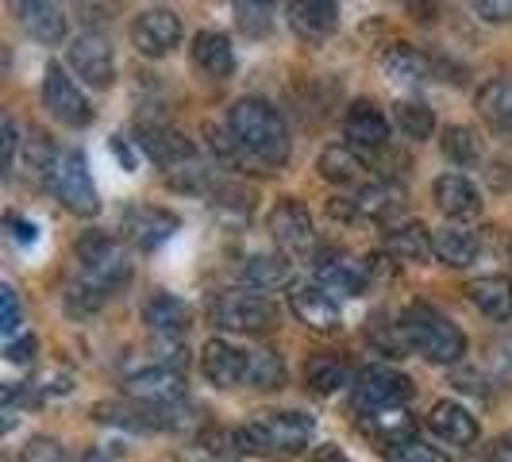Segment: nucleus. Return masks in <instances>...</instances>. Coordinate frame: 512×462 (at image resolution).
<instances>
[{
    "mask_svg": "<svg viewBox=\"0 0 512 462\" xmlns=\"http://www.w3.org/2000/svg\"><path fill=\"white\" fill-rule=\"evenodd\" d=\"M228 128L258 166H282L285 158H289L293 143H289L285 120L278 116V108H270L258 97H243V101L231 104Z\"/></svg>",
    "mask_w": 512,
    "mask_h": 462,
    "instance_id": "nucleus-1",
    "label": "nucleus"
},
{
    "mask_svg": "<svg viewBox=\"0 0 512 462\" xmlns=\"http://www.w3.org/2000/svg\"><path fill=\"white\" fill-rule=\"evenodd\" d=\"M401 324V335H405V347L420 359L436 362V366H451L466 355V335L447 320L439 316L436 308L428 305H412L397 316Z\"/></svg>",
    "mask_w": 512,
    "mask_h": 462,
    "instance_id": "nucleus-2",
    "label": "nucleus"
},
{
    "mask_svg": "<svg viewBox=\"0 0 512 462\" xmlns=\"http://www.w3.org/2000/svg\"><path fill=\"white\" fill-rule=\"evenodd\" d=\"M312 432L316 424L305 412H262L243 428V443H247V455H278V451L297 455L308 447Z\"/></svg>",
    "mask_w": 512,
    "mask_h": 462,
    "instance_id": "nucleus-3",
    "label": "nucleus"
},
{
    "mask_svg": "<svg viewBox=\"0 0 512 462\" xmlns=\"http://www.w3.org/2000/svg\"><path fill=\"white\" fill-rule=\"evenodd\" d=\"M208 320L220 332L262 335L278 328V308L258 293H247V289H224V293L208 297Z\"/></svg>",
    "mask_w": 512,
    "mask_h": 462,
    "instance_id": "nucleus-4",
    "label": "nucleus"
},
{
    "mask_svg": "<svg viewBox=\"0 0 512 462\" xmlns=\"http://www.w3.org/2000/svg\"><path fill=\"white\" fill-rule=\"evenodd\" d=\"M74 255H77V274H81L85 282H93L97 289H104V293H116L120 285L131 282L128 251H124V243L112 239V235H101V231L81 235Z\"/></svg>",
    "mask_w": 512,
    "mask_h": 462,
    "instance_id": "nucleus-5",
    "label": "nucleus"
},
{
    "mask_svg": "<svg viewBox=\"0 0 512 462\" xmlns=\"http://www.w3.org/2000/svg\"><path fill=\"white\" fill-rule=\"evenodd\" d=\"M47 189L58 197V205L70 208L74 216H97V212H101V197H97V185H93L89 162H85L81 151L58 154Z\"/></svg>",
    "mask_w": 512,
    "mask_h": 462,
    "instance_id": "nucleus-6",
    "label": "nucleus"
},
{
    "mask_svg": "<svg viewBox=\"0 0 512 462\" xmlns=\"http://www.w3.org/2000/svg\"><path fill=\"white\" fill-rule=\"evenodd\" d=\"M316 282L339 297H362L374 282V262L351 251H316Z\"/></svg>",
    "mask_w": 512,
    "mask_h": 462,
    "instance_id": "nucleus-7",
    "label": "nucleus"
},
{
    "mask_svg": "<svg viewBox=\"0 0 512 462\" xmlns=\"http://www.w3.org/2000/svg\"><path fill=\"white\" fill-rule=\"evenodd\" d=\"M405 208V189L393 181H366L362 189H351V197H335L332 216L339 220H389Z\"/></svg>",
    "mask_w": 512,
    "mask_h": 462,
    "instance_id": "nucleus-8",
    "label": "nucleus"
},
{
    "mask_svg": "<svg viewBox=\"0 0 512 462\" xmlns=\"http://www.w3.org/2000/svg\"><path fill=\"white\" fill-rule=\"evenodd\" d=\"M70 70H74L85 85L93 89H108L116 81V54H112V43L104 39L101 31L85 27L70 39Z\"/></svg>",
    "mask_w": 512,
    "mask_h": 462,
    "instance_id": "nucleus-9",
    "label": "nucleus"
},
{
    "mask_svg": "<svg viewBox=\"0 0 512 462\" xmlns=\"http://www.w3.org/2000/svg\"><path fill=\"white\" fill-rule=\"evenodd\" d=\"M355 409L370 412V409H393V405H405L412 397V382L409 374L393 370V366H366L355 374Z\"/></svg>",
    "mask_w": 512,
    "mask_h": 462,
    "instance_id": "nucleus-10",
    "label": "nucleus"
},
{
    "mask_svg": "<svg viewBox=\"0 0 512 462\" xmlns=\"http://www.w3.org/2000/svg\"><path fill=\"white\" fill-rule=\"evenodd\" d=\"M43 104L62 128H89L93 124V108L85 101V93L77 89V81L58 62L47 66V77H43Z\"/></svg>",
    "mask_w": 512,
    "mask_h": 462,
    "instance_id": "nucleus-11",
    "label": "nucleus"
},
{
    "mask_svg": "<svg viewBox=\"0 0 512 462\" xmlns=\"http://www.w3.org/2000/svg\"><path fill=\"white\" fill-rule=\"evenodd\" d=\"M124 393H128L135 405H151V409H166L185 397V370H174V366H162V362H151L143 370H135L124 378Z\"/></svg>",
    "mask_w": 512,
    "mask_h": 462,
    "instance_id": "nucleus-12",
    "label": "nucleus"
},
{
    "mask_svg": "<svg viewBox=\"0 0 512 462\" xmlns=\"http://www.w3.org/2000/svg\"><path fill=\"white\" fill-rule=\"evenodd\" d=\"M289 312L305 324L308 332H316V335H335L343 328L339 301H335V293H328L320 282L293 285V293H289Z\"/></svg>",
    "mask_w": 512,
    "mask_h": 462,
    "instance_id": "nucleus-13",
    "label": "nucleus"
},
{
    "mask_svg": "<svg viewBox=\"0 0 512 462\" xmlns=\"http://www.w3.org/2000/svg\"><path fill=\"white\" fill-rule=\"evenodd\" d=\"M266 231H270V239L282 247L285 255H308L316 247V224H312L308 208L301 201H293V197L274 205L270 220H266Z\"/></svg>",
    "mask_w": 512,
    "mask_h": 462,
    "instance_id": "nucleus-14",
    "label": "nucleus"
},
{
    "mask_svg": "<svg viewBox=\"0 0 512 462\" xmlns=\"http://www.w3.org/2000/svg\"><path fill=\"white\" fill-rule=\"evenodd\" d=\"M181 43V20L170 8H147L131 20V47L143 58H166Z\"/></svg>",
    "mask_w": 512,
    "mask_h": 462,
    "instance_id": "nucleus-15",
    "label": "nucleus"
},
{
    "mask_svg": "<svg viewBox=\"0 0 512 462\" xmlns=\"http://www.w3.org/2000/svg\"><path fill=\"white\" fill-rule=\"evenodd\" d=\"M178 228H181V220L170 208H154V205L128 208L124 220H120L124 239H128L131 247H139V251H158L162 243H170V239L178 235Z\"/></svg>",
    "mask_w": 512,
    "mask_h": 462,
    "instance_id": "nucleus-16",
    "label": "nucleus"
},
{
    "mask_svg": "<svg viewBox=\"0 0 512 462\" xmlns=\"http://www.w3.org/2000/svg\"><path fill=\"white\" fill-rule=\"evenodd\" d=\"M201 370H205L208 382L220 385V389L247 385V351L228 343V339H208L201 347Z\"/></svg>",
    "mask_w": 512,
    "mask_h": 462,
    "instance_id": "nucleus-17",
    "label": "nucleus"
},
{
    "mask_svg": "<svg viewBox=\"0 0 512 462\" xmlns=\"http://www.w3.org/2000/svg\"><path fill=\"white\" fill-rule=\"evenodd\" d=\"M135 143H139L143 154L154 158L162 170H170V166H178V162L197 158L193 143H189L178 128H170V124H139V128H135Z\"/></svg>",
    "mask_w": 512,
    "mask_h": 462,
    "instance_id": "nucleus-18",
    "label": "nucleus"
},
{
    "mask_svg": "<svg viewBox=\"0 0 512 462\" xmlns=\"http://www.w3.org/2000/svg\"><path fill=\"white\" fill-rule=\"evenodd\" d=\"M432 193H436V208L447 220L466 224V220H474L482 212V189L466 174H443V178H436Z\"/></svg>",
    "mask_w": 512,
    "mask_h": 462,
    "instance_id": "nucleus-19",
    "label": "nucleus"
},
{
    "mask_svg": "<svg viewBox=\"0 0 512 462\" xmlns=\"http://www.w3.org/2000/svg\"><path fill=\"white\" fill-rule=\"evenodd\" d=\"M343 135L355 151H382L389 143V120L370 101H355L343 116Z\"/></svg>",
    "mask_w": 512,
    "mask_h": 462,
    "instance_id": "nucleus-20",
    "label": "nucleus"
},
{
    "mask_svg": "<svg viewBox=\"0 0 512 462\" xmlns=\"http://www.w3.org/2000/svg\"><path fill=\"white\" fill-rule=\"evenodd\" d=\"M316 170H320V178L328 181V185H339V189H362L366 181H374L370 170H366V162H362V154L355 151L351 143H332V147H324Z\"/></svg>",
    "mask_w": 512,
    "mask_h": 462,
    "instance_id": "nucleus-21",
    "label": "nucleus"
},
{
    "mask_svg": "<svg viewBox=\"0 0 512 462\" xmlns=\"http://www.w3.org/2000/svg\"><path fill=\"white\" fill-rule=\"evenodd\" d=\"M143 324L162 339H185L189 324H193V308L174 293H154L143 305Z\"/></svg>",
    "mask_w": 512,
    "mask_h": 462,
    "instance_id": "nucleus-22",
    "label": "nucleus"
},
{
    "mask_svg": "<svg viewBox=\"0 0 512 462\" xmlns=\"http://www.w3.org/2000/svg\"><path fill=\"white\" fill-rule=\"evenodd\" d=\"M189 54H193V66L212 81H228L235 74V51L224 31H197Z\"/></svg>",
    "mask_w": 512,
    "mask_h": 462,
    "instance_id": "nucleus-23",
    "label": "nucleus"
},
{
    "mask_svg": "<svg viewBox=\"0 0 512 462\" xmlns=\"http://www.w3.org/2000/svg\"><path fill=\"white\" fill-rule=\"evenodd\" d=\"M382 66L389 81H397V85H428V81H436V62L424 51H416L412 43H393L385 51Z\"/></svg>",
    "mask_w": 512,
    "mask_h": 462,
    "instance_id": "nucleus-24",
    "label": "nucleus"
},
{
    "mask_svg": "<svg viewBox=\"0 0 512 462\" xmlns=\"http://www.w3.org/2000/svg\"><path fill=\"white\" fill-rule=\"evenodd\" d=\"M428 428H432V436L447 439L455 447H466V443L478 439V420L459 401H436L432 412H428Z\"/></svg>",
    "mask_w": 512,
    "mask_h": 462,
    "instance_id": "nucleus-25",
    "label": "nucleus"
},
{
    "mask_svg": "<svg viewBox=\"0 0 512 462\" xmlns=\"http://www.w3.org/2000/svg\"><path fill=\"white\" fill-rule=\"evenodd\" d=\"M432 251H436V258L443 266L466 270V266H474L478 255H482V239H478V231H466L462 224H451V228L432 231Z\"/></svg>",
    "mask_w": 512,
    "mask_h": 462,
    "instance_id": "nucleus-26",
    "label": "nucleus"
},
{
    "mask_svg": "<svg viewBox=\"0 0 512 462\" xmlns=\"http://www.w3.org/2000/svg\"><path fill=\"white\" fill-rule=\"evenodd\" d=\"M466 301L486 320H512V278H505V274L474 278L466 285Z\"/></svg>",
    "mask_w": 512,
    "mask_h": 462,
    "instance_id": "nucleus-27",
    "label": "nucleus"
},
{
    "mask_svg": "<svg viewBox=\"0 0 512 462\" xmlns=\"http://www.w3.org/2000/svg\"><path fill=\"white\" fill-rule=\"evenodd\" d=\"M239 282L255 293L285 289V285H293V262L285 255H255L239 266Z\"/></svg>",
    "mask_w": 512,
    "mask_h": 462,
    "instance_id": "nucleus-28",
    "label": "nucleus"
},
{
    "mask_svg": "<svg viewBox=\"0 0 512 462\" xmlns=\"http://www.w3.org/2000/svg\"><path fill=\"white\" fill-rule=\"evenodd\" d=\"M362 432L370 439H378L385 451H393V447H401V443L412 439V416L401 405H393V409H370L362 412Z\"/></svg>",
    "mask_w": 512,
    "mask_h": 462,
    "instance_id": "nucleus-29",
    "label": "nucleus"
},
{
    "mask_svg": "<svg viewBox=\"0 0 512 462\" xmlns=\"http://www.w3.org/2000/svg\"><path fill=\"white\" fill-rule=\"evenodd\" d=\"M474 108H478V116L486 120L489 128L512 131V74L489 77L486 85L478 89V97H474Z\"/></svg>",
    "mask_w": 512,
    "mask_h": 462,
    "instance_id": "nucleus-30",
    "label": "nucleus"
},
{
    "mask_svg": "<svg viewBox=\"0 0 512 462\" xmlns=\"http://www.w3.org/2000/svg\"><path fill=\"white\" fill-rule=\"evenodd\" d=\"M385 251L397 258V262H428L436 255L432 251V231L416 220H405V224H393L385 231Z\"/></svg>",
    "mask_w": 512,
    "mask_h": 462,
    "instance_id": "nucleus-31",
    "label": "nucleus"
},
{
    "mask_svg": "<svg viewBox=\"0 0 512 462\" xmlns=\"http://www.w3.org/2000/svg\"><path fill=\"white\" fill-rule=\"evenodd\" d=\"M20 24H24L27 35H31L35 43H43V47H58V43L66 39V31H70L58 0H35L24 16H20Z\"/></svg>",
    "mask_w": 512,
    "mask_h": 462,
    "instance_id": "nucleus-32",
    "label": "nucleus"
},
{
    "mask_svg": "<svg viewBox=\"0 0 512 462\" xmlns=\"http://www.w3.org/2000/svg\"><path fill=\"white\" fill-rule=\"evenodd\" d=\"M289 24L305 39H324L335 27V0H289Z\"/></svg>",
    "mask_w": 512,
    "mask_h": 462,
    "instance_id": "nucleus-33",
    "label": "nucleus"
},
{
    "mask_svg": "<svg viewBox=\"0 0 512 462\" xmlns=\"http://www.w3.org/2000/svg\"><path fill=\"white\" fill-rule=\"evenodd\" d=\"M305 385L316 397H328V393L343 389V385H355V374H351L347 362L339 359H312L305 370Z\"/></svg>",
    "mask_w": 512,
    "mask_h": 462,
    "instance_id": "nucleus-34",
    "label": "nucleus"
},
{
    "mask_svg": "<svg viewBox=\"0 0 512 462\" xmlns=\"http://www.w3.org/2000/svg\"><path fill=\"white\" fill-rule=\"evenodd\" d=\"M393 120H397L401 135L412 143H424V139L436 135V112L420 101H397L393 104Z\"/></svg>",
    "mask_w": 512,
    "mask_h": 462,
    "instance_id": "nucleus-35",
    "label": "nucleus"
},
{
    "mask_svg": "<svg viewBox=\"0 0 512 462\" xmlns=\"http://www.w3.org/2000/svg\"><path fill=\"white\" fill-rule=\"evenodd\" d=\"M439 147H443V154H447L455 166H462V170L482 162V139H478V131L466 128V124H451V128L443 131Z\"/></svg>",
    "mask_w": 512,
    "mask_h": 462,
    "instance_id": "nucleus-36",
    "label": "nucleus"
},
{
    "mask_svg": "<svg viewBox=\"0 0 512 462\" xmlns=\"http://www.w3.org/2000/svg\"><path fill=\"white\" fill-rule=\"evenodd\" d=\"M247 385L251 389H282L285 362L274 351H247Z\"/></svg>",
    "mask_w": 512,
    "mask_h": 462,
    "instance_id": "nucleus-37",
    "label": "nucleus"
},
{
    "mask_svg": "<svg viewBox=\"0 0 512 462\" xmlns=\"http://www.w3.org/2000/svg\"><path fill=\"white\" fill-rule=\"evenodd\" d=\"M274 16H278V4H274V0H235V20H239V27H243L251 39L270 35Z\"/></svg>",
    "mask_w": 512,
    "mask_h": 462,
    "instance_id": "nucleus-38",
    "label": "nucleus"
},
{
    "mask_svg": "<svg viewBox=\"0 0 512 462\" xmlns=\"http://www.w3.org/2000/svg\"><path fill=\"white\" fill-rule=\"evenodd\" d=\"M104 301H108V293H104V289H97L93 282H85L81 274L62 285V305L70 308L74 316H93Z\"/></svg>",
    "mask_w": 512,
    "mask_h": 462,
    "instance_id": "nucleus-39",
    "label": "nucleus"
},
{
    "mask_svg": "<svg viewBox=\"0 0 512 462\" xmlns=\"http://www.w3.org/2000/svg\"><path fill=\"white\" fill-rule=\"evenodd\" d=\"M385 462H451V459H447L439 447H432V443L409 439V443H401V447L385 451Z\"/></svg>",
    "mask_w": 512,
    "mask_h": 462,
    "instance_id": "nucleus-40",
    "label": "nucleus"
},
{
    "mask_svg": "<svg viewBox=\"0 0 512 462\" xmlns=\"http://www.w3.org/2000/svg\"><path fill=\"white\" fill-rule=\"evenodd\" d=\"M20 324H24V312H20L16 289L12 285H0V332H4V339H16Z\"/></svg>",
    "mask_w": 512,
    "mask_h": 462,
    "instance_id": "nucleus-41",
    "label": "nucleus"
},
{
    "mask_svg": "<svg viewBox=\"0 0 512 462\" xmlns=\"http://www.w3.org/2000/svg\"><path fill=\"white\" fill-rule=\"evenodd\" d=\"M20 462H70V455L54 443V439H31L24 451H20Z\"/></svg>",
    "mask_w": 512,
    "mask_h": 462,
    "instance_id": "nucleus-42",
    "label": "nucleus"
},
{
    "mask_svg": "<svg viewBox=\"0 0 512 462\" xmlns=\"http://www.w3.org/2000/svg\"><path fill=\"white\" fill-rule=\"evenodd\" d=\"M486 24H512V0H474Z\"/></svg>",
    "mask_w": 512,
    "mask_h": 462,
    "instance_id": "nucleus-43",
    "label": "nucleus"
},
{
    "mask_svg": "<svg viewBox=\"0 0 512 462\" xmlns=\"http://www.w3.org/2000/svg\"><path fill=\"white\" fill-rule=\"evenodd\" d=\"M4 359L16 362V366H27V362L35 359V335H16V339H8Z\"/></svg>",
    "mask_w": 512,
    "mask_h": 462,
    "instance_id": "nucleus-44",
    "label": "nucleus"
},
{
    "mask_svg": "<svg viewBox=\"0 0 512 462\" xmlns=\"http://www.w3.org/2000/svg\"><path fill=\"white\" fill-rule=\"evenodd\" d=\"M4 174H12L16 170V151H20V131H16V120L12 116H4Z\"/></svg>",
    "mask_w": 512,
    "mask_h": 462,
    "instance_id": "nucleus-45",
    "label": "nucleus"
},
{
    "mask_svg": "<svg viewBox=\"0 0 512 462\" xmlns=\"http://www.w3.org/2000/svg\"><path fill=\"white\" fill-rule=\"evenodd\" d=\"M4 224H8V231H12V239H16V243H24V247L39 239V228H35L31 220H24V216H16V212H8V216H4Z\"/></svg>",
    "mask_w": 512,
    "mask_h": 462,
    "instance_id": "nucleus-46",
    "label": "nucleus"
},
{
    "mask_svg": "<svg viewBox=\"0 0 512 462\" xmlns=\"http://www.w3.org/2000/svg\"><path fill=\"white\" fill-rule=\"evenodd\" d=\"M85 8H89V20L97 16V20H108L116 8H120V0H85Z\"/></svg>",
    "mask_w": 512,
    "mask_h": 462,
    "instance_id": "nucleus-47",
    "label": "nucleus"
},
{
    "mask_svg": "<svg viewBox=\"0 0 512 462\" xmlns=\"http://www.w3.org/2000/svg\"><path fill=\"white\" fill-rule=\"evenodd\" d=\"M112 154H116L128 170H135V151H131V143L124 139V135H116V139H112Z\"/></svg>",
    "mask_w": 512,
    "mask_h": 462,
    "instance_id": "nucleus-48",
    "label": "nucleus"
},
{
    "mask_svg": "<svg viewBox=\"0 0 512 462\" xmlns=\"http://www.w3.org/2000/svg\"><path fill=\"white\" fill-rule=\"evenodd\" d=\"M409 8H412V16L424 20V24L436 20V0H409Z\"/></svg>",
    "mask_w": 512,
    "mask_h": 462,
    "instance_id": "nucleus-49",
    "label": "nucleus"
},
{
    "mask_svg": "<svg viewBox=\"0 0 512 462\" xmlns=\"http://www.w3.org/2000/svg\"><path fill=\"white\" fill-rule=\"evenodd\" d=\"M312 462H351V459H347V455H343L339 447H332V443H324V447H320V451L312 455Z\"/></svg>",
    "mask_w": 512,
    "mask_h": 462,
    "instance_id": "nucleus-50",
    "label": "nucleus"
},
{
    "mask_svg": "<svg viewBox=\"0 0 512 462\" xmlns=\"http://www.w3.org/2000/svg\"><path fill=\"white\" fill-rule=\"evenodd\" d=\"M493 462H512V432L493 443Z\"/></svg>",
    "mask_w": 512,
    "mask_h": 462,
    "instance_id": "nucleus-51",
    "label": "nucleus"
},
{
    "mask_svg": "<svg viewBox=\"0 0 512 462\" xmlns=\"http://www.w3.org/2000/svg\"><path fill=\"white\" fill-rule=\"evenodd\" d=\"M81 462H112V459H108L104 451H89V455H85V459H81Z\"/></svg>",
    "mask_w": 512,
    "mask_h": 462,
    "instance_id": "nucleus-52",
    "label": "nucleus"
}]
</instances>
